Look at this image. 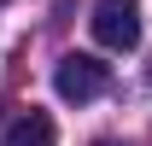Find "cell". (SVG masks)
I'll return each instance as SVG.
<instances>
[{"instance_id":"obj_1","label":"cell","mask_w":152,"mask_h":146,"mask_svg":"<svg viewBox=\"0 0 152 146\" xmlns=\"http://www.w3.org/2000/svg\"><path fill=\"white\" fill-rule=\"evenodd\" d=\"M88 29L105 53H134L140 47V0H94Z\"/></svg>"},{"instance_id":"obj_2","label":"cell","mask_w":152,"mask_h":146,"mask_svg":"<svg viewBox=\"0 0 152 146\" xmlns=\"http://www.w3.org/2000/svg\"><path fill=\"white\" fill-rule=\"evenodd\" d=\"M105 88H111V70H105L99 58H88V53H64L53 64V93L70 99V105H88V99H99Z\"/></svg>"},{"instance_id":"obj_3","label":"cell","mask_w":152,"mask_h":146,"mask_svg":"<svg viewBox=\"0 0 152 146\" xmlns=\"http://www.w3.org/2000/svg\"><path fill=\"white\" fill-rule=\"evenodd\" d=\"M6 146H58V134H53V117H47V111H23L18 123L6 128Z\"/></svg>"},{"instance_id":"obj_4","label":"cell","mask_w":152,"mask_h":146,"mask_svg":"<svg viewBox=\"0 0 152 146\" xmlns=\"http://www.w3.org/2000/svg\"><path fill=\"white\" fill-rule=\"evenodd\" d=\"M0 128H6V105H0Z\"/></svg>"},{"instance_id":"obj_5","label":"cell","mask_w":152,"mask_h":146,"mask_svg":"<svg viewBox=\"0 0 152 146\" xmlns=\"http://www.w3.org/2000/svg\"><path fill=\"white\" fill-rule=\"evenodd\" d=\"M94 146H117V140H94Z\"/></svg>"}]
</instances>
